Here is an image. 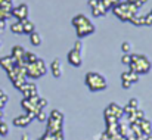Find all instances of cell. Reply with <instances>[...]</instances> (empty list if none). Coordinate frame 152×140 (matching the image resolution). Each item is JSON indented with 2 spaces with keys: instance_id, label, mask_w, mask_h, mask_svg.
<instances>
[{
  "instance_id": "obj_1",
  "label": "cell",
  "mask_w": 152,
  "mask_h": 140,
  "mask_svg": "<svg viewBox=\"0 0 152 140\" xmlns=\"http://www.w3.org/2000/svg\"><path fill=\"white\" fill-rule=\"evenodd\" d=\"M84 83L87 86V89L93 93L96 92H102L108 87V83H106V78L99 74V72H95V71H90L86 74V78H84Z\"/></svg>"
},
{
  "instance_id": "obj_2",
  "label": "cell",
  "mask_w": 152,
  "mask_h": 140,
  "mask_svg": "<svg viewBox=\"0 0 152 140\" xmlns=\"http://www.w3.org/2000/svg\"><path fill=\"white\" fill-rule=\"evenodd\" d=\"M130 69L129 71H133L136 74H148L151 72V68H152V63L149 61L148 56L145 55H132V62H130Z\"/></svg>"
},
{
  "instance_id": "obj_3",
  "label": "cell",
  "mask_w": 152,
  "mask_h": 140,
  "mask_svg": "<svg viewBox=\"0 0 152 140\" xmlns=\"http://www.w3.org/2000/svg\"><path fill=\"white\" fill-rule=\"evenodd\" d=\"M46 74V63L43 59L37 58L34 62L25 65V75L30 77V78H40Z\"/></svg>"
},
{
  "instance_id": "obj_4",
  "label": "cell",
  "mask_w": 152,
  "mask_h": 140,
  "mask_svg": "<svg viewBox=\"0 0 152 140\" xmlns=\"http://www.w3.org/2000/svg\"><path fill=\"white\" fill-rule=\"evenodd\" d=\"M46 121H48V128H46V131H49V133L62 131V128H64V114H62L61 111L53 109Z\"/></svg>"
},
{
  "instance_id": "obj_5",
  "label": "cell",
  "mask_w": 152,
  "mask_h": 140,
  "mask_svg": "<svg viewBox=\"0 0 152 140\" xmlns=\"http://www.w3.org/2000/svg\"><path fill=\"white\" fill-rule=\"evenodd\" d=\"M103 115H112L114 118H117L118 121L123 118V115H124V111H123V106H120L118 103H109L108 105V108L103 111Z\"/></svg>"
},
{
  "instance_id": "obj_6",
  "label": "cell",
  "mask_w": 152,
  "mask_h": 140,
  "mask_svg": "<svg viewBox=\"0 0 152 140\" xmlns=\"http://www.w3.org/2000/svg\"><path fill=\"white\" fill-rule=\"evenodd\" d=\"M12 13V16H15L16 18V21H24V19H27L28 18V6L27 4H19V6H16V7H13L12 10H10Z\"/></svg>"
},
{
  "instance_id": "obj_7",
  "label": "cell",
  "mask_w": 152,
  "mask_h": 140,
  "mask_svg": "<svg viewBox=\"0 0 152 140\" xmlns=\"http://www.w3.org/2000/svg\"><path fill=\"white\" fill-rule=\"evenodd\" d=\"M75 30H77V37H78V39H83V37H87V36L93 34L96 28H95L93 22L90 21V22H87V24H84V25H81V27H77Z\"/></svg>"
},
{
  "instance_id": "obj_8",
  "label": "cell",
  "mask_w": 152,
  "mask_h": 140,
  "mask_svg": "<svg viewBox=\"0 0 152 140\" xmlns=\"http://www.w3.org/2000/svg\"><path fill=\"white\" fill-rule=\"evenodd\" d=\"M66 59H68V62L72 65V66H75V68H78V66H81L83 65V58H81V52H78V50H69L68 52V56H66Z\"/></svg>"
},
{
  "instance_id": "obj_9",
  "label": "cell",
  "mask_w": 152,
  "mask_h": 140,
  "mask_svg": "<svg viewBox=\"0 0 152 140\" xmlns=\"http://www.w3.org/2000/svg\"><path fill=\"white\" fill-rule=\"evenodd\" d=\"M18 90H21V93L24 94V97H31V96H37V86L34 83H28L25 81Z\"/></svg>"
},
{
  "instance_id": "obj_10",
  "label": "cell",
  "mask_w": 152,
  "mask_h": 140,
  "mask_svg": "<svg viewBox=\"0 0 152 140\" xmlns=\"http://www.w3.org/2000/svg\"><path fill=\"white\" fill-rule=\"evenodd\" d=\"M33 120H34V117H33V115H30V114L18 115V117H15V118H13V125H15V127H27Z\"/></svg>"
},
{
  "instance_id": "obj_11",
  "label": "cell",
  "mask_w": 152,
  "mask_h": 140,
  "mask_svg": "<svg viewBox=\"0 0 152 140\" xmlns=\"http://www.w3.org/2000/svg\"><path fill=\"white\" fill-rule=\"evenodd\" d=\"M50 72L55 78H61L62 74H64V69H62V62L59 58H55L50 63Z\"/></svg>"
},
{
  "instance_id": "obj_12",
  "label": "cell",
  "mask_w": 152,
  "mask_h": 140,
  "mask_svg": "<svg viewBox=\"0 0 152 140\" xmlns=\"http://www.w3.org/2000/svg\"><path fill=\"white\" fill-rule=\"evenodd\" d=\"M15 59L12 58V56H3V58H0V66L7 72V71H10L13 66H15Z\"/></svg>"
},
{
  "instance_id": "obj_13",
  "label": "cell",
  "mask_w": 152,
  "mask_h": 140,
  "mask_svg": "<svg viewBox=\"0 0 152 140\" xmlns=\"http://www.w3.org/2000/svg\"><path fill=\"white\" fill-rule=\"evenodd\" d=\"M24 53H25V49H24L22 46H13L12 47V53H10V56L15 59L16 63H19V62L22 61V58H24Z\"/></svg>"
},
{
  "instance_id": "obj_14",
  "label": "cell",
  "mask_w": 152,
  "mask_h": 140,
  "mask_svg": "<svg viewBox=\"0 0 152 140\" xmlns=\"http://www.w3.org/2000/svg\"><path fill=\"white\" fill-rule=\"evenodd\" d=\"M139 125H140V130H142V134H152V122L151 120H148L146 117L139 120Z\"/></svg>"
},
{
  "instance_id": "obj_15",
  "label": "cell",
  "mask_w": 152,
  "mask_h": 140,
  "mask_svg": "<svg viewBox=\"0 0 152 140\" xmlns=\"http://www.w3.org/2000/svg\"><path fill=\"white\" fill-rule=\"evenodd\" d=\"M87 22H90V19L86 16V15H83V13H78V15H75L74 18H72V25L77 28V27H81V25H84V24H87Z\"/></svg>"
},
{
  "instance_id": "obj_16",
  "label": "cell",
  "mask_w": 152,
  "mask_h": 140,
  "mask_svg": "<svg viewBox=\"0 0 152 140\" xmlns=\"http://www.w3.org/2000/svg\"><path fill=\"white\" fill-rule=\"evenodd\" d=\"M118 134H120L121 137H124V139H127V137L133 136V134H132V130H130V125L121 124L120 121H118Z\"/></svg>"
},
{
  "instance_id": "obj_17",
  "label": "cell",
  "mask_w": 152,
  "mask_h": 140,
  "mask_svg": "<svg viewBox=\"0 0 152 140\" xmlns=\"http://www.w3.org/2000/svg\"><path fill=\"white\" fill-rule=\"evenodd\" d=\"M21 24H22V30H24V34H31L33 31H36V25L27 18V19H24V21H21Z\"/></svg>"
},
{
  "instance_id": "obj_18",
  "label": "cell",
  "mask_w": 152,
  "mask_h": 140,
  "mask_svg": "<svg viewBox=\"0 0 152 140\" xmlns=\"http://www.w3.org/2000/svg\"><path fill=\"white\" fill-rule=\"evenodd\" d=\"M92 10H93V12H92V15H93V16H96V18H99V16H103V15L106 13V10H108V9H106L101 1H99V3H98V6H96V7H93Z\"/></svg>"
},
{
  "instance_id": "obj_19",
  "label": "cell",
  "mask_w": 152,
  "mask_h": 140,
  "mask_svg": "<svg viewBox=\"0 0 152 140\" xmlns=\"http://www.w3.org/2000/svg\"><path fill=\"white\" fill-rule=\"evenodd\" d=\"M30 36V43L33 44V46H40L42 44V36L37 33V31H33L31 34H28Z\"/></svg>"
},
{
  "instance_id": "obj_20",
  "label": "cell",
  "mask_w": 152,
  "mask_h": 140,
  "mask_svg": "<svg viewBox=\"0 0 152 140\" xmlns=\"http://www.w3.org/2000/svg\"><path fill=\"white\" fill-rule=\"evenodd\" d=\"M10 31H12L13 34H16V36L24 34V30H22V24H21V21H16V22L10 24Z\"/></svg>"
},
{
  "instance_id": "obj_21",
  "label": "cell",
  "mask_w": 152,
  "mask_h": 140,
  "mask_svg": "<svg viewBox=\"0 0 152 140\" xmlns=\"http://www.w3.org/2000/svg\"><path fill=\"white\" fill-rule=\"evenodd\" d=\"M106 133L111 134L112 137L118 136V122H111V124H106Z\"/></svg>"
},
{
  "instance_id": "obj_22",
  "label": "cell",
  "mask_w": 152,
  "mask_h": 140,
  "mask_svg": "<svg viewBox=\"0 0 152 140\" xmlns=\"http://www.w3.org/2000/svg\"><path fill=\"white\" fill-rule=\"evenodd\" d=\"M130 22L136 27H142L143 25V16H139V15H133L130 18Z\"/></svg>"
},
{
  "instance_id": "obj_23",
  "label": "cell",
  "mask_w": 152,
  "mask_h": 140,
  "mask_svg": "<svg viewBox=\"0 0 152 140\" xmlns=\"http://www.w3.org/2000/svg\"><path fill=\"white\" fill-rule=\"evenodd\" d=\"M7 134H9V125H7V122L1 121L0 122V136L1 137H6Z\"/></svg>"
},
{
  "instance_id": "obj_24",
  "label": "cell",
  "mask_w": 152,
  "mask_h": 140,
  "mask_svg": "<svg viewBox=\"0 0 152 140\" xmlns=\"http://www.w3.org/2000/svg\"><path fill=\"white\" fill-rule=\"evenodd\" d=\"M34 120H37V121H40V122H45L46 120H48V115L45 114V111L42 109V111H39L37 114H36V118Z\"/></svg>"
},
{
  "instance_id": "obj_25",
  "label": "cell",
  "mask_w": 152,
  "mask_h": 140,
  "mask_svg": "<svg viewBox=\"0 0 152 140\" xmlns=\"http://www.w3.org/2000/svg\"><path fill=\"white\" fill-rule=\"evenodd\" d=\"M48 99L46 97H39V100H37V106L40 108V109H45L46 106H48Z\"/></svg>"
},
{
  "instance_id": "obj_26",
  "label": "cell",
  "mask_w": 152,
  "mask_h": 140,
  "mask_svg": "<svg viewBox=\"0 0 152 140\" xmlns=\"http://www.w3.org/2000/svg\"><path fill=\"white\" fill-rule=\"evenodd\" d=\"M121 50H123V53H130L132 52V43L130 42H124L121 44Z\"/></svg>"
},
{
  "instance_id": "obj_27",
  "label": "cell",
  "mask_w": 152,
  "mask_h": 140,
  "mask_svg": "<svg viewBox=\"0 0 152 140\" xmlns=\"http://www.w3.org/2000/svg\"><path fill=\"white\" fill-rule=\"evenodd\" d=\"M121 62H123L124 65H130V62H132V55H130V53H124L123 58H121Z\"/></svg>"
},
{
  "instance_id": "obj_28",
  "label": "cell",
  "mask_w": 152,
  "mask_h": 140,
  "mask_svg": "<svg viewBox=\"0 0 152 140\" xmlns=\"http://www.w3.org/2000/svg\"><path fill=\"white\" fill-rule=\"evenodd\" d=\"M7 100H9L7 94L4 93V90H3V89H0V102H1L3 105H6V103H7Z\"/></svg>"
},
{
  "instance_id": "obj_29",
  "label": "cell",
  "mask_w": 152,
  "mask_h": 140,
  "mask_svg": "<svg viewBox=\"0 0 152 140\" xmlns=\"http://www.w3.org/2000/svg\"><path fill=\"white\" fill-rule=\"evenodd\" d=\"M129 105H130L132 108H134V109H137V108H139V105H140V100H139V99H136V97H133V99H130V102H129Z\"/></svg>"
},
{
  "instance_id": "obj_30",
  "label": "cell",
  "mask_w": 152,
  "mask_h": 140,
  "mask_svg": "<svg viewBox=\"0 0 152 140\" xmlns=\"http://www.w3.org/2000/svg\"><path fill=\"white\" fill-rule=\"evenodd\" d=\"M143 25H148V27L152 25V15L151 13H148V15L143 16Z\"/></svg>"
},
{
  "instance_id": "obj_31",
  "label": "cell",
  "mask_w": 152,
  "mask_h": 140,
  "mask_svg": "<svg viewBox=\"0 0 152 140\" xmlns=\"http://www.w3.org/2000/svg\"><path fill=\"white\" fill-rule=\"evenodd\" d=\"M134 117H136V120H142V118H145V112H143L140 108H137V109L134 111Z\"/></svg>"
},
{
  "instance_id": "obj_32",
  "label": "cell",
  "mask_w": 152,
  "mask_h": 140,
  "mask_svg": "<svg viewBox=\"0 0 152 140\" xmlns=\"http://www.w3.org/2000/svg\"><path fill=\"white\" fill-rule=\"evenodd\" d=\"M130 81H132L133 84H134V83H139V74L130 71Z\"/></svg>"
},
{
  "instance_id": "obj_33",
  "label": "cell",
  "mask_w": 152,
  "mask_h": 140,
  "mask_svg": "<svg viewBox=\"0 0 152 140\" xmlns=\"http://www.w3.org/2000/svg\"><path fill=\"white\" fill-rule=\"evenodd\" d=\"M121 86H123V89L129 90V89H132L133 83H132V81H129V80H121Z\"/></svg>"
},
{
  "instance_id": "obj_34",
  "label": "cell",
  "mask_w": 152,
  "mask_h": 140,
  "mask_svg": "<svg viewBox=\"0 0 152 140\" xmlns=\"http://www.w3.org/2000/svg\"><path fill=\"white\" fill-rule=\"evenodd\" d=\"M39 140H53V133H49V131H45V134L40 137Z\"/></svg>"
},
{
  "instance_id": "obj_35",
  "label": "cell",
  "mask_w": 152,
  "mask_h": 140,
  "mask_svg": "<svg viewBox=\"0 0 152 140\" xmlns=\"http://www.w3.org/2000/svg\"><path fill=\"white\" fill-rule=\"evenodd\" d=\"M123 111H124V114H133L136 109H134V108H132L130 105H126V106L123 108Z\"/></svg>"
},
{
  "instance_id": "obj_36",
  "label": "cell",
  "mask_w": 152,
  "mask_h": 140,
  "mask_svg": "<svg viewBox=\"0 0 152 140\" xmlns=\"http://www.w3.org/2000/svg\"><path fill=\"white\" fill-rule=\"evenodd\" d=\"M53 140H64V131L53 133Z\"/></svg>"
},
{
  "instance_id": "obj_37",
  "label": "cell",
  "mask_w": 152,
  "mask_h": 140,
  "mask_svg": "<svg viewBox=\"0 0 152 140\" xmlns=\"http://www.w3.org/2000/svg\"><path fill=\"white\" fill-rule=\"evenodd\" d=\"M81 49H83V43H81L80 40H77V42H75V44H74V50L81 52Z\"/></svg>"
},
{
  "instance_id": "obj_38",
  "label": "cell",
  "mask_w": 152,
  "mask_h": 140,
  "mask_svg": "<svg viewBox=\"0 0 152 140\" xmlns=\"http://www.w3.org/2000/svg\"><path fill=\"white\" fill-rule=\"evenodd\" d=\"M101 140H114V137H112L111 134H108V133L105 131V133H102V136H101Z\"/></svg>"
},
{
  "instance_id": "obj_39",
  "label": "cell",
  "mask_w": 152,
  "mask_h": 140,
  "mask_svg": "<svg viewBox=\"0 0 152 140\" xmlns=\"http://www.w3.org/2000/svg\"><path fill=\"white\" fill-rule=\"evenodd\" d=\"M87 3H89V6H90V7L93 9V7H96V6H98V3H99V0H89Z\"/></svg>"
},
{
  "instance_id": "obj_40",
  "label": "cell",
  "mask_w": 152,
  "mask_h": 140,
  "mask_svg": "<svg viewBox=\"0 0 152 140\" xmlns=\"http://www.w3.org/2000/svg\"><path fill=\"white\" fill-rule=\"evenodd\" d=\"M21 140H31V137H30L28 134H22V137H21Z\"/></svg>"
},
{
  "instance_id": "obj_41",
  "label": "cell",
  "mask_w": 152,
  "mask_h": 140,
  "mask_svg": "<svg viewBox=\"0 0 152 140\" xmlns=\"http://www.w3.org/2000/svg\"><path fill=\"white\" fill-rule=\"evenodd\" d=\"M146 1H148V0H137V3H139V4H140V6H142V4H145V3H146Z\"/></svg>"
},
{
  "instance_id": "obj_42",
  "label": "cell",
  "mask_w": 152,
  "mask_h": 140,
  "mask_svg": "<svg viewBox=\"0 0 152 140\" xmlns=\"http://www.w3.org/2000/svg\"><path fill=\"white\" fill-rule=\"evenodd\" d=\"M137 0H127V3H130V4H133V3H136Z\"/></svg>"
},
{
  "instance_id": "obj_43",
  "label": "cell",
  "mask_w": 152,
  "mask_h": 140,
  "mask_svg": "<svg viewBox=\"0 0 152 140\" xmlns=\"http://www.w3.org/2000/svg\"><path fill=\"white\" fill-rule=\"evenodd\" d=\"M1 121H3V118H0V122H1Z\"/></svg>"
},
{
  "instance_id": "obj_44",
  "label": "cell",
  "mask_w": 152,
  "mask_h": 140,
  "mask_svg": "<svg viewBox=\"0 0 152 140\" xmlns=\"http://www.w3.org/2000/svg\"><path fill=\"white\" fill-rule=\"evenodd\" d=\"M0 49H1V42H0Z\"/></svg>"
},
{
  "instance_id": "obj_45",
  "label": "cell",
  "mask_w": 152,
  "mask_h": 140,
  "mask_svg": "<svg viewBox=\"0 0 152 140\" xmlns=\"http://www.w3.org/2000/svg\"><path fill=\"white\" fill-rule=\"evenodd\" d=\"M151 15H152V12H151Z\"/></svg>"
}]
</instances>
